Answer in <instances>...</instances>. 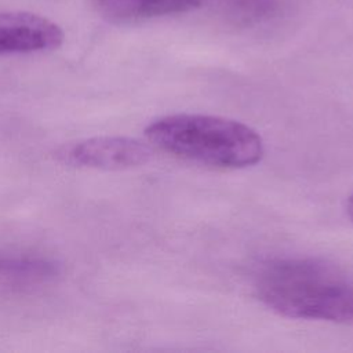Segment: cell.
Returning a JSON list of instances; mask_svg holds the SVG:
<instances>
[{
	"label": "cell",
	"instance_id": "6da1fadb",
	"mask_svg": "<svg viewBox=\"0 0 353 353\" xmlns=\"http://www.w3.org/2000/svg\"><path fill=\"white\" fill-rule=\"evenodd\" d=\"M255 296L274 313L353 324V276L314 256H273L252 273Z\"/></svg>",
	"mask_w": 353,
	"mask_h": 353
},
{
	"label": "cell",
	"instance_id": "7a4b0ae2",
	"mask_svg": "<svg viewBox=\"0 0 353 353\" xmlns=\"http://www.w3.org/2000/svg\"><path fill=\"white\" fill-rule=\"evenodd\" d=\"M145 137L165 153L215 168L251 167L265 154L263 141L254 128L221 116H163L148 124Z\"/></svg>",
	"mask_w": 353,
	"mask_h": 353
},
{
	"label": "cell",
	"instance_id": "3957f363",
	"mask_svg": "<svg viewBox=\"0 0 353 353\" xmlns=\"http://www.w3.org/2000/svg\"><path fill=\"white\" fill-rule=\"evenodd\" d=\"M54 157L66 167L119 171L146 164L152 159V149L130 137H94L62 145Z\"/></svg>",
	"mask_w": 353,
	"mask_h": 353
},
{
	"label": "cell",
	"instance_id": "277c9868",
	"mask_svg": "<svg viewBox=\"0 0 353 353\" xmlns=\"http://www.w3.org/2000/svg\"><path fill=\"white\" fill-rule=\"evenodd\" d=\"M65 33L54 21L36 12L0 10V57L47 52L62 46Z\"/></svg>",
	"mask_w": 353,
	"mask_h": 353
},
{
	"label": "cell",
	"instance_id": "5b68a950",
	"mask_svg": "<svg viewBox=\"0 0 353 353\" xmlns=\"http://www.w3.org/2000/svg\"><path fill=\"white\" fill-rule=\"evenodd\" d=\"M105 19L113 23H137L153 18L189 12L203 0H90Z\"/></svg>",
	"mask_w": 353,
	"mask_h": 353
},
{
	"label": "cell",
	"instance_id": "8992f818",
	"mask_svg": "<svg viewBox=\"0 0 353 353\" xmlns=\"http://www.w3.org/2000/svg\"><path fill=\"white\" fill-rule=\"evenodd\" d=\"M215 11L229 22L251 26L274 18L283 7V0H210Z\"/></svg>",
	"mask_w": 353,
	"mask_h": 353
},
{
	"label": "cell",
	"instance_id": "52a82bcc",
	"mask_svg": "<svg viewBox=\"0 0 353 353\" xmlns=\"http://www.w3.org/2000/svg\"><path fill=\"white\" fill-rule=\"evenodd\" d=\"M346 212H347L350 221L353 222V192H352L350 196L347 197V201H346Z\"/></svg>",
	"mask_w": 353,
	"mask_h": 353
}]
</instances>
